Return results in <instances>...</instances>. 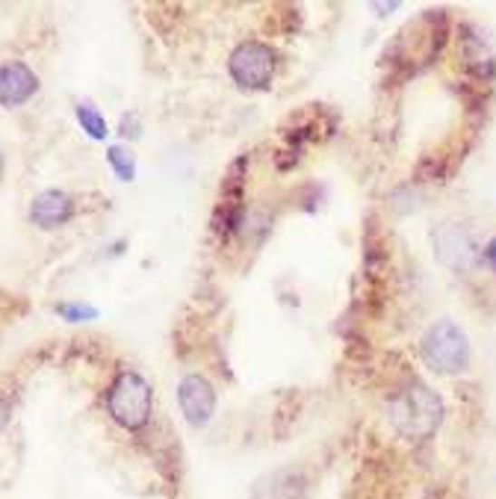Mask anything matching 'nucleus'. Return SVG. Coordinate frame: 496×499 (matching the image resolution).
Segmentation results:
<instances>
[{"instance_id":"f257e3e1","label":"nucleus","mask_w":496,"mask_h":499,"mask_svg":"<svg viewBox=\"0 0 496 499\" xmlns=\"http://www.w3.org/2000/svg\"><path fill=\"white\" fill-rule=\"evenodd\" d=\"M387 420L399 437L411 444L429 440L443 423V402L441 396L423 381L411 378L405 387H399L387 402Z\"/></svg>"},{"instance_id":"f03ea898","label":"nucleus","mask_w":496,"mask_h":499,"mask_svg":"<svg viewBox=\"0 0 496 499\" xmlns=\"http://www.w3.org/2000/svg\"><path fill=\"white\" fill-rule=\"evenodd\" d=\"M107 411L124 432H140L151 423L154 393L151 385L136 369H119L107 390Z\"/></svg>"},{"instance_id":"7ed1b4c3","label":"nucleus","mask_w":496,"mask_h":499,"mask_svg":"<svg viewBox=\"0 0 496 499\" xmlns=\"http://www.w3.org/2000/svg\"><path fill=\"white\" fill-rule=\"evenodd\" d=\"M420 355L437 376H458L470 367V340L461 325L441 319L429 325L420 338Z\"/></svg>"},{"instance_id":"20e7f679","label":"nucleus","mask_w":496,"mask_h":499,"mask_svg":"<svg viewBox=\"0 0 496 499\" xmlns=\"http://www.w3.org/2000/svg\"><path fill=\"white\" fill-rule=\"evenodd\" d=\"M228 72L239 89H269L275 72H278V54L263 42H242L228 60Z\"/></svg>"},{"instance_id":"39448f33","label":"nucleus","mask_w":496,"mask_h":499,"mask_svg":"<svg viewBox=\"0 0 496 499\" xmlns=\"http://www.w3.org/2000/svg\"><path fill=\"white\" fill-rule=\"evenodd\" d=\"M246 175H248V157H239L228 169L222 183V199L213 210V230L219 237L239 234L242 219H246Z\"/></svg>"},{"instance_id":"423d86ee","label":"nucleus","mask_w":496,"mask_h":499,"mask_svg":"<svg viewBox=\"0 0 496 499\" xmlns=\"http://www.w3.org/2000/svg\"><path fill=\"white\" fill-rule=\"evenodd\" d=\"M178 405L180 414L192 428H204L216 414V390L213 385L199 373H190L178 385Z\"/></svg>"},{"instance_id":"0eeeda50","label":"nucleus","mask_w":496,"mask_h":499,"mask_svg":"<svg viewBox=\"0 0 496 499\" xmlns=\"http://www.w3.org/2000/svg\"><path fill=\"white\" fill-rule=\"evenodd\" d=\"M434 249H437V258L455 272H470L472 266L481 260V249L476 246L470 230L452 222L443 225L434 234Z\"/></svg>"},{"instance_id":"6e6552de","label":"nucleus","mask_w":496,"mask_h":499,"mask_svg":"<svg viewBox=\"0 0 496 499\" xmlns=\"http://www.w3.org/2000/svg\"><path fill=\"white\" fill-rule=\"evenodd\" d=\"M458 56H461V65H464V72L472 74L481 83H491L496 77V56L491 51L488 39L481 36L479 27L472 24H464L458 33Z\"/></svg>"},{"instance_id":"1a4fd4ad","label":"nucleus","mask_w":496,"mask_h":499,"mask_svg":"<svg viewBox=\"0 0 496 499\" xmlns=\"http://www.w3.org/2000/svg\"><path fill=\"white\" fill-rule=\"evenodd\" d=\"M39 92V74L27 63L9 60L0 63V107L15 110Z\"/></svg>"},{"instance_id":"9d476101","label":"nucleus","mask_w":496,"mask_h":499,"mask_svg":"<svg viewBox=\"0 0 496 499\" xmlns=\"http://www.w3.org/2000/svg\"><path fill=\"white\" fill-rule=\"evenodd\" d=\"M77 213L74 195H68L65 190H44L36 199L30 201V222L42 230H56L68 225Z\"/></svg>"},{"instance_id":"9b49d317","label":"nucleus","mask_w":496,"mask_h":499,"mask_svg":"<svg viewBox=\"0 0 496 499\" xmlns=\"http://www.w3.org/2000/svg\"><path fill=\"white\" fill-rule=\"evenodd\" d=\"M307 491L310 487L305 473L296 467H284L263 475L255 484V499H307Z\"/></svg>"},{"instance_id":"f8f14e48","label":"nucleus","mask_w":496,"mask_h":499,"mask_svg":"<svg viewBox=\"0 0 496 499\" xmlns=\"http://www.w3.org/2000/svg\"><path fill=\"white\" fill-rule=\"evenodd\" d=\"M74 115H77L80 127H83V133H89L92 139H95V142H103V139L110 136L107 119H103L101 110L92 101H80L77 107H74Z\"/></svg>"},{"instance_id":"ddd939ff","label":"nucleus","mask_w":496,"mask_h":499,"mask_svg":"<svg viewBox=\"0 0 496 499\" xmlns=\"http://www.w3.org/2000/svg\"><path fill=\"white\" fill-rule=\"evenodd\" d=\"M107 162H110V169L115 171V178H119L122 183H131L136 178V160L131 154V148L110 145L107 148Z\"/></svg>"},{"instance_id":"4468645a","label":"nucleus","mask_w":496,"mask_h":499,"mask_svg":"<svg viewBox=\"0 0 496 499\" xmlns=\"http://www.w3.org/2000/svg\"><path fill=\"white\" fill-rule=\"evenodd\" d=\"M56 313H60L65 322H89L98 317V308L83 305V301H60Z\"/></svg>"},{"instance_id":"2eb2a0df","label":"nucleus","mask_w":496,"mask_h":499,"mask_svg":"<svg viewBox=\"0 0 496 499\" xmlns=\"http://www.w3.org/2000/svg\"><path fill=\"white\" fill-rule=\"evenodd\" d=\"M481 263H488V269L496 275V237L484 242V249H481Z\"/></svg>"},{"instance_id":"dca6fc26","label":"nucleus","mask_w":496,"mask_h":499,"mask_svg":"<svg viewBox=\"0 0 496 499\" xmlns=\"http://www.w3.org/2000/svg\"><path fill=\"white\" fill-rule=\"evenodd\" d=\"M136 131H140V127H136V115H133V119H131V115H124V119H122V136L124 139H136V136H140Z\"/></svg>"},{"instance_id":"f3484780","label":"nucleus","mask_w":496,"mask_h":499,"mask_svg":"<svg viewBox=\"0 0 496 499\" xmlns=\"http://www.w3.org/2000/svg\"><path fill=\"white\" fill-rule=\"evenodd\" d=\"M9 416H13V402H9L6 396H0V432L6 428Z\"/></svg>"},{"instance_id":"a211bd4d","label":"nucleus","mask_w":496,"mask_h":499,"mask_svg":"<svg viewBox=\"0 0 496 499\" xmlns=\"http://www.w3.org/2000/svg\"><path fill=\"white\" fill-rule=\"evenodd\" d=\"M0 171H4V160H0Z\"/></svg>"}]
</instances>
